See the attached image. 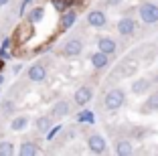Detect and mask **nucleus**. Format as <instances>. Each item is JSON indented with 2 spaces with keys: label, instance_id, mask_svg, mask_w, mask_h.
I'll list each match as a JSON object with an SVG mask.
<instances>
[{
  "label": "nucleus",
  "instance_id": "obj_10",
  "mask_svg": "<svg viewBox=\"0 0 158 156\" xmlns=\"http://www.w3.org/2000/svg\"><path fill=\"white\" fill-rule=\"evenodd\" d=\"M114 152H116L118 156H130L132 152H134V146H132L130 140H118V142L114 144Z\"/></svg>",
  "mask_w": 158,
  "mask_h": 156
},
{
  "label": "nucleus",
  "instance_id": "obj_25",
  "mask_svg": "<svg viewBox=\"0 0 158 156\" xmlns=\"http://www.w3.org/2000/svg\"><path fill=\"white\" fill-rule=\"evenodd\" d=\"M28 2H31V0H24V4H28Z\"/></svg>",
  "mask_w": 158,
  "mask_h": 156
},
{
  "label": "nucleus",
  "instance_id": "obj_14",
  "mask_svg": "<svg viewBox=\"0 0 158 156\" xmlns=\"http://www.w3.org/2000/svg\"><path fill=\"white\" fill-rule=\"evenodd\" d=\"M37 152H39V146L35 142H23V144H20L19 154L20 156H35Z\"/></svg>",
  "mask_w": 158,
  "mask_h": 156
},
{
  "label": "nucleus",
  "instance_id": "obj_8",
  "mask_svg": "<svg viewBox=\"0 0 158 156\" xmlns=\"http://www.w3.org/2000/svg\"><path fill=\"white\" fill-rule=\"evenodd\" d=\"M47 77V69L41 63H35L33 67H28V79L31 81H45Z\"/></svg>",
  "mask_w": 158,
  "mask_h": 156
},
{
  "label": "nucleus",
  "instance_id": "obj_9",
  "mask_svg": "<svg viewBox=\"0 0 158 156\" xmlns=\"http://www.w3.org/2000/svg\"><path fill=\"white\" fill-rule=\"evenodd\" d=\"M98 47H99V51H103V53H107V55H114L118 51V45H116V41H114L112 37H102L98 41Z\"/></svg>",
  "mask_w": 158,
  "mask_h": 156
},
{
  "label": "nucleus",
  "instance_id": "obj_12",
  "mask_svg": "<svg viewBox=\"0 0 158 156\" xmlns=\"http://www.w3.org/2000/svg\"><path fill=\"white\" fill-rule=\"evenodd\" d=\"M107 63H110V55L103 53V51H98V53H93V55H91V65L95 69H103Z\"/></svg>",
  "mask_w": 158,
  "mask_h": 156
},
{
  "label": "nucleus",
  "instance_id": "obj_2",
  "mask_svg": "<svg viewBox=\"0 0 158 156\" xmlns=\"http://www.w3.org/2000/svg\"><path fill=\"white\" fill-rule=\"evenodd\" d=\"M124 101H126V93L122 91V89H112V91H107L103 103H106V108L110 112H116L124 106Z\"/></svg>",
  "mask_w": 158,
  "mask_h": 156
},
{
  "label": "nucleus",
  "instance_id": "obj_24",
  "mask_svg": "<svg viewBox=\"0 0 158 156\" xmlns=\"http://www.w3.org/2000/svg\"><path fill=\"white\" fill-rule=\"evenodd\" d=\"M8 2H10V0H0V8H2V6H6Z\"/></svg>",
  "mask_w": 158,
  "mask_h": 156
},
{
  "label": "nucleus",
  "instance_id": "obj_4",
  "mask_svg": "<svg viewBox=\"0 0 158 156\" xmlns=\"http://www.w3.org/2000/svg\"><path fill=\"white\" fill-rule=\"evenodd\" d=\"M118 32H120L122 37H132L136 32V23L134 19H130V16H124V19L118 20Z\"/></svg>",
  "mask_w": 158,
  "mask_h": 156
},
{
  "label": "nucleus",
  "instance_id": "obj_7",
  "mask_svg": "<svg viewBox=\"0 0 158 156\" xmlns=\"http://www.w3.org/2000/svg\"><path fill=\"white\" fill-rule=\"evenodd\" d=\"M81 51H83V43H81V39H71V41L65 43V55L67 57H77Z\"/></svg>",
  "mask_w": 158,
  "mask_h": 156
},
{
  "label": "nucleus",
  "instance_id": "obj_17",
  "mask_svg": "<svg viewBox=\"0 0 158 156\" xmlns=\"http://www.w3.org/2000/svg\"><path fill=\"white\" fill-rule=\"evenodd\" d=\"M49 128H53V120L49 118V116H43V118L37 120V130L41 134H47V132H49Z\"/></svg>",
  "mask_w": 158,
  "mask_h": 156
},
{
  "label": "nucleus",
  "instance_id": "obj_21",
  "mask_svg": "<svg viewBox=\"0 0 158 156\" xmlns=\"http://www.w3.org/2000/svg\"><path fill=\"white\" fill-rule=\"evenodd\" d=\"M2 112H4V114H12V112H14V101H4Z\"/></svg>",
  "mask_w": 158,
  "mask_h": 156
},
{
  "label": "nucleus",
  "instance_id": "obj_6",
  "mask_svg": "<svg viewBox=\"0 0 158 156\" xmlns=\"http://www.w3.org/2000/svg\"><path fill=\"white\" fill-rule=\"evenodd\" d=\"M87 23L95 28H102V27H106L107 19H106V14H103L102 10H91V12L87 14Z\"/></svg>",
  "mask_w": 158,
  "mask_h": 156
},
{
  "label": "nucleus",
  "instance_id": "obj_1",
  "mask_svg": "<svg viewBox=\"0 0 158 156\" xmlns=\"http://www.w3.org/2000/svg\"><path fill=\"white\" fill-rule=\"evenodd\" d=\"M140 19L146 24H156L158 23V4L154 2H142L140 4Z\"/></svg>",
  "mask_w": 158,
  "mask_h": 156
},
{
  "label": "nucleus",
  "instance_id": "obj_18",
  "mask_svg": "<svg viewBox=\"0 0 158 156\" xmlns=\"http://www.w3.org/2000/svg\"><path fill=\"white\" fill-rule=\"evenodd\" d=\"M28 126V118L27 116H20V118H14L12 122H10V128L14 130V132H23L24 128Z\"/></svg>",
  "mask_w": 158,
  "mask_h": 156
},
{
  "label": "nucleus",
  "instance_id": "obj_13",
  "mask_svg": "<svg viewBox=\"0 0 158 156\" xmlns=\"http://www.w3.org/2000/svg\"><path fill=\"white\" fill-rule=\"evenodd\" d=\"M71 112V108H69V101H65V99H59L53 106V116H57V118H63V116H67Z\"/></svg>",
  "mask_w": 158,
  "mask_h": 156
},
{
  "label": "nucleus",
  "instance_id": "obj_5",
  "mask_svg": "<svg viewBox=\"0 0 158 156\" xmlns=\"http://www.w3.org/2000/svg\"><path fill=\"white\" fill-rule=\"evenodd\" d=\"M91 97H93V89L87 87V85H83V87H79L77 91H75L73 99H75V103H77V106H85V103H89V101H91Z\"/></svg>",
  "mask_w": 158,
  "mask_h": 156
},
{
  "label": "nucleus",
  "instance_id": "obj_19",
  "mask_svg": "<svg viewBox=\"0 0 158 156\" xmlns=\"http://www.w3.org/2000/svg\"><path fill=\"white\" fill-rule=\"evenodd\" d=\"M14 154V146L12 142L4 140V142H0V156H12Z\"/></svg>",
  "mask_w": 158,
  "mask_h": 156
},
{
  "label": "nucleus",
  "instance_id": "obj_23",
  "mask_svg": "<svg viewBox=\"0 0 158 156\" xmlns=\"http://www.w3.org/2000/svg\"><path fill=\"white\" fill-rule=\"evenodd\" d=\"M106 2H107V4H110V6H118V4H120V2H122V0H106Z\"/></svg>",
  "mask_w": 158,
  "mask_h": 156
},
{
  "label": "nucleus",
  "instance_id": "obj_11",
  "mask_svg": "<svg viewBox=\"0 0 158 156\" xmlns=\"http://www.w3.org/2000/svg\"><path fill=\"white\" fill-rule=\"evenodd\" d=\"M75 19H77V12H75V10H65V12L61 14L59 27L63 28V31H67V28H71V27H73Z\"/></svg>",
  "mask_w": 158,
  "mask_h": 156
},
{
  "label": "nucleus",
  "instance_id": "obj_3",
  "mask_svg": "<svg viewBox=\"0 0 158 156\" xmlns=\"http://www.w3.org/2000/svg\"><path fill=\"white\" fill-rule=\"evenodd\" d=\"M87 146H89V150H91L93 154H103L106 148H107V144H106V138H103V136H99V134H91V136L87 138Z\"/></svg>",
  "mask_w": 158,
  "mask_h": 156
},
{
  "label": "nucleus",
  "instance_id": "obj_22",
  "mask_svg": "<svg viewBox=\"0 0 158 156\" xmlns=\"http://www.w3.org/2000/svg\"><path fill=\"white\" fill-rule=\"evenodd\" d=\"M53 2H55L57 10H63V8H65V2H63V0H53Z\"/></svg>",
  "mask_w": 158,
  "mask_h": 156
},
{
  "label": "nucleus",
  "instance_id": "obj_16",
  "mask_svg": "<svg viewBox=\"0 0 158 156\" xmlns=\"http://www.w3.org/2000/svg\"><path fill=\"white\" fill-rule=\"evenodd\" d=\"M148 87H150V81H148V79H144V77H142V79H136V81L132 83V91H134L136 95H142V93H144Z\"/></svg>",
  "mask_w": 158,
  "mask_h": 156
},
{
  "label": "nucleus",
  "instance_id": "obj_20",
  "mask_svg": "<svg viewBox=\"0 0 158 156\" xmlns=\"http://www.w3.org/2000/svg\"><path fill=\"white\" fill-rule=\"evenodd\" d=\"M43 14H45V10H43L41 6H39V8H33L31 14H28V20H31V23H39V20L43 19Z\"/></svg>",
  "mask_w": 158,
  "mask_h": 156
},
{
  "label": "nucleus",
  "instance_id": "obj_15",
  "mask_svg": "<svg viewBox=\"0 0 158 156\" xmlns=\"http://www.w3.org/2000/svg\"><path fill=\"white\" fill-rule=\"evenodd\" d=\"M142 112H144V114H150V112H158V91H156V93H152V95L146 99V103H144V108H142Z\"/></svg>",
  "mask_w": 158,
  "mask_h": 156
}]
</instances>
